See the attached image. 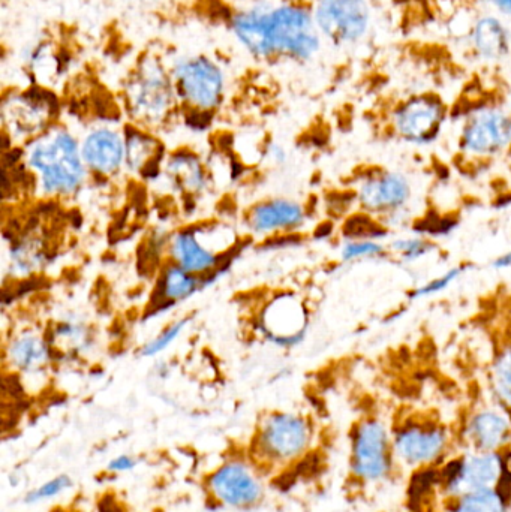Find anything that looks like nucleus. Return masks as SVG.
<instances>
[{
    "label": "nucleus",
    "mask_w": 511,
    "mask_h": 512,
    "mask_svg": "<svg viewBox=\"0 0 511 512\" xmlns=\"http://www.w3.org/2000/svg\"><path fill=\"white\" fill-rule=\"evenodd\" d=\"M21 162L32 177L36 194L47 200L77 197L90 176L81 156L80 138L62 125H53L24 144Z\"/></svg>",
    "instance_id": "nucleus-1"
},
{
    "label": "nucleus",
    "mask_w": 511,
    "mask_h": 512,
    "mask_svg": "<svg viewBox=\"0 0 511 512\" xmlns=\"http://www.w3.org/2000/svg\"><path fill=\"white\" fill-rule=\"evenodd\" d=\"M237 248L236 233L227 225H189L171 234L168 261L204 279L206 288L231 265L230 255Z\"/></svg>",
    "instance_id": "nucleus-2"
},
{
    "label": "nucleus",
    "mask_w": 511,
    "mask_h": 512,
    "mask_svg": "<svg viewBox=\"0 0 511 512\" xmlns=\"http://www.w3.org/2000/svg\"><path fill=\"white\" fill-rule=\"evenodd\" d=\"M177 104L171 71L158 57L141 60L125 86L126 110L134 125L153 131L171 119Z\"/></svg>",
    "instance_id": "nucleus-3"
},
{
    "label": "nucleus",
    "mask_w": 511,
    "mask_h": 512,
    "mask_svg": "<svg viewBox=\"0 0 511 512\" xmlns=\"http://www.w3.org/2000/svg\"><path fill=\"white\" fill-rule=\"evenodd\" d=\"M396 465L414 472L438 468L452 457L456 433L440 418L413 415L392 427Z\"/></svg>",
    "instance_id": "nucleus-4"
},
{
    "label": "nucleus",
    "mask_w": 511,
    "mask_h": 512,
    "mask_svg": "<svg viewBox=\"0 0 511 512\" xmlns=\"http://www.w3.org/2000/svg\"><path fill=\"white\" fill-rule=\"evenodd\" d=\"M353 195L359 212L378 219L390 230L410 213L414 185L402 171L372 167L357 177Z\"/></svg>",
    "instance_id": "nucleus-5"
},
{
    "label": "nucleus",
    "mask_w": 511,
    "mask_h": 512,
    "mask_svg": "<svg viewBox=\"0 0 511 512\" xmlns=\"http://www.w3.org/2000/svg\"><path fill=\"white\" fill-rule=\"evenodd\" d=\"M435 486L443 501L501 487L510 471L506 453L462 451L435 468Z\"/></svg>",
    "instance_id": "nucleus-6"
},
{
    "label": "nucleus",
    "mask_w": 511,
    "mask_h": 512,
    "mask_svg": "<svg viewBox=\"0 0 511 512\" xmlns=\"http://www.w3.org/2000/svg\"><path fill=\"white\" fill-rule=\"evenodd\" d=\"M458 150L471 161H494L511 149V111L497 102H480L461 119Z\"/></svg>",
    "instance_id": "nucleus-7"
},
{
    "label": "nucleus",
    "mask_w": 511,
    "mask_h": 512,
    "mask_svg": "<svg viewBox=\"0 0 511 512\" xmlns=\"http://www.w3.org/2000/svg\"><path fill=\"white\" fill-rule=\"evenodd\" d=\"M450 120V107L438 93H414L390 110V134L413 147L437 143Z\"/></svg>",
    "instance_id": "nucleus-8"
},
{
    "label": "nucleus",
    "mask_w": 511,
    "mask_h": 512,
    "mask_svg": "<svg viewBox=\"0 0 511 512\" xmlns=\"http://www.w3.org/2000/svg\"><path fill=\"white\" fill-rule=\"evenodd\" d=\"M392 427L380 417H365L351 433V474L363 486L384 483L396 469Z\"/></svg>",
    "instance_id": "nucleus-9"
},
{
    "label": "nucleus",
    "mask_w": 511,
    "mask_h": 512,
    "mask_svg": "<svg viewBox=\"0 0 511 512\" xmlns=\"http://www.w3.org/2000/svg\"><path fill=\"white\" fill-rule=\"evenodd\" d=\"M269 29L276 56L297 62L314 59L323 36L315 23L314 11L299 3H282L269 9Z\"/></svg>",
    "instance_id": "nucleus-10"
},
{
    "label": "nucleus",
    "mask_w": 511,
    "mask_h": 512,
    "mask_svg": "<svg viewBox=\"0 0 511 512\" xmlns=\"http://www.w3.org/2000/svg\"><path fill=\"white\" fill-rule=\"evenodd\" d=\"M177 98L194 113L212 114L224 102L225 75L209 57H182L171 68Z\"/></svg>",
    "instance_id": "nucleus-11"
},
{
    "label": "nucleus",
    "mask_w": 511,
    "mask_h": 512,
    "mask_svg": "<svg viewBox=\"0 0 511 512\" xmlns=\"http://www.w3.org/2000/svg\"><path fill=\"white\" fill-rule=\"evenodd\" d=\"M57 104L47 90L14 92L3 99V131L9 140L27 144L56 125Z\"/></svg>",
    "instance_id": "nucleus-12"
},
{
    "label": "nucleus",
    "mask_w": 511,
    "mask_h": 512,
    "mask_svg": "<svg viewBox=\"0 0 511 512\" xmlns=\"http://www.w3.org/2000/svg\"><path fill=\"white\" fill-rule=\"evenodd\" d=\"M314 18L321 36L336 47H354L371 32V0H317Z\"/></svg>",
    "instance_id": "nucleus-13"
},
{
    "label": "nucleus",
    "mask_w": 511,
    "mask_h": 512,
    "mask_svg": "<svg viewBox=\"0 0 511 512\" xmlns=\"http://www.w3.org/2000/svg\"><path fill=\"white\" fill-rule=\"evenodd\" d=\"M311 421L296 412H272L261 421L257 448L267 460L288 463L299 459L311 447Z\"/></svg>",
    "instance_id": "nucleus-14"
},
{
    "label": "nucleus",
    "mask_w": 511,
    "mask_h": 512,
    "mask_svg": "<svg viewBox=\"0 0 511 512\" xmlns=\"http://www.w3.org/2000/svg\"><path fill=\"white\" fill-rule=\"evenodd\" d=\"M309 325L311 315L299 295L279 292L261 310L257 330L266 342L291 349L305 342Z\"/></svg>",
    "instance_id": "nucleus-15"
},
{
    "label": "nucleus",
    "mask_w": 511,
    "mask_h": 512,
    "mask_svg": "<svg viewBox=\"0 0 511 512\" xmlns=\"http://www.w3.org/2000/svg\"><path fill=\"white\" fill-rule=\"evenodd\" d=\"M456 444L474 453H507L511 447V412L500 406H476L462 420Z\"/></svg>",
    "instance_id": "nucleus-16"
},
{
    "label": "nucleus",
    "mask_w": 511,
    "mask_h": 512,
    "mask_svg": "<svg viewBox=\"0 0 511 512\" xmlns=\"http://www.w3.org/2000/svg\"><path fill=\"white\" fill-rule=\"evenodd\" d=\"M53 346L47 330L35 325L14 328L3 345V363L21 378H42L53 364Z\"/></svg>",
    "instance_id": "nucleus-17"
},
{
    "label": "nucleus",
    "mask_w": 511,
    "mask_h": 512,
    "mask_svg": "<svg viewBox=\"0 0 511 512\" xmlns=\"http://www.w3.org/2000/svg\"><path fill=\"white\" fill-rule=\"evenodd\" d=\"M305 204L287 197L258 201L245 215V225L252 236L272 239L299 233L308 224Z\"/></svg>",
    "instance_id": "nucleus-18"
},
{
    "label": "nucleus",
    "mask_w": 511,
    "mask_h": 512,
    "mask_svg": "<svg viewBox=\"0 0 511 512\" xmlns=\"http://www.w3.org/2000/svg\"><path fill=\"white\" fill-rule=\"evenodd\" d=\"M80 149L90 176L108 180L126 171L125 131L110 125L95 126L81 138Z\"/></svg>",
    "instance_id": "nucleus-19"
},
{
    "label": "nucleus",
    "mask_w": 511,
    "mask_h": 512,
    "mask_svg": "<svg viewBox=\"0 0 511 512\" xmlns=\"http://www.w3.org/2000/svg\"><path fill=\"white\" fill-rule=\"evenodd\" d=\"M210 490L222 504L233 508H251L263 496L258 478L248 466L231 462L221 466L210 478Z\"/></svg>",
    "instance_id": "nucleus-20"
},
{
    "label": "nucleus",
    "mask_w": 511,
    "mask_h": 512,
    "mask_svg": "<svg viewBox=\"0 0 511 512\" xmlns=\"http://www.w3.org/2000/svg\"><path fill=\"white\" fill-rule=\"evenodd\" d=\"M168 185L185 198H200L210 186L203 159L191 150H176L165 156L162 174Z\"/></svg>",
    "instance_id": "nucleus-21"
},
{
    "label": "nucleus",
    "mask_w": 511,
    "mask_h": 512,
    "mask_svg": "<svg viewBox=\"0 0 511 512\" xmlns=\"http://www.w3.org/2000/svg\"><path fill=\"white\" fill-rule=\"evenodd\" d=\"M126 173L141 179H156L162 174L165 161L164 146L149 129L137 125L125 128Z\"/></svg>",
    "instance_id": "nucleus-22"
},
{
    "label": "nucleus",
    "mask_w": 511,
    "mask_h": 512,
    "mask_svg": "<svg viewBox=\"0 0 511 512\" xmlns=\"http://www.w3.org/2000/svg\"><path fill=\"white\" fill-rule=\"evenodd\" d=\"M203 289H206L203 277L168 261L156 280L155 301L152 307L156 315H161L177 304L185 303Z\"/></svg>",
    "instance_id": "nucleus-23"
},
{
    "label": "nucleus",
    "mask_w": 511,
    "mask_h": 512,
    "mask_svg": "<svg viewBox=\"0 0 511 512\" xmlns=\"http://www.w3.org/2000/svg\"><path fill=\"white\" fill-rule=\"evenodd\" d=\"M468 42L479 59L500 62L510 54L511 32L497 15H480L471 24Z\"/></svg>",
    "instance_id": "nucleus-24"
},
{
    "label": "nucleus",
    "mask_w": 511,
    "mask_h": 512,
    "mask_svg": "<svg viewBox=\"0 0 511 512\" xmlns=\"http://www.w3.org/2000/svg\"><path fill=\"white\" fill-rule=\"evenodd\" d=\"M231 29L237 41L257 59L276 56L269 29V9L251 8L231 18Z\"/></svg>",
    "instance_id": "nucleus-25"
},
{
    "label": "nucleus",
    "mask_w": 511,
    "mask_h": 512,
    "mask_svg": "<svg viewBox=\"0 0 511 512\" xmlns=\"http://www.w3.org/2000/svg\"><path fill=\"white\" fill-rule=\"evenodd\" d=\"M47 334L56 357L60 354L69 358L81 357L89 354L95 346L93 328L75 313H68L54 321L47 328Z\"/></svg>",
    "instance_id": "nucleus-26"
},
{
    "label": "nucleus",
    "mask_w": 511,
    "mask_h": 512,
    "mask_svg": "<svg viewBox=\"0 0 511 512\" xmlns=\"http://www.w3.org/2000/svg\"><path fill=\"white\" fill-rule=\"evenodd\" d=\"M486 390L494 405L511 412V337L501 340L486 370Z\"/></svg>",
    "instance_id": "nucleus-27"
},
{
    "label": "nucleus",
    "mask_w": 511,
    "mask_h": 512,
    "mask_svg": "<svg viewBox=\"0 0 511 512\" xmlns=\"http://www.w3.org/2000/svg\"><path fill=\"white\" fill-rule=\"evenodd\" d=\"M444 502V512H509V493L501 487L479 490Z\"/></svg>",
    "instance_id": "nucleus-28"
},
{
    "label": "nucleus",
    "mask_w": 511,
    "mask_h": 512,
    "mask_svg": "<svg viewBox=\"0 0 511 512\" xmlns=\"http://www.w3.org/2000/svg\"><path fill=\"white\" fill-rule=\"evenodd\" d=\"M9 261H11V265H9L11 270L20 276H29V274L41 270L47 264L44 243L39 239H32V237L17 240L9 249Z\"/></svg>",
    "instance_id": "nucleus-29"
},
{
    "label": "nucleus",
    "mask_w": 511,
    "mask_h": 512,
    "mask_svg": "<svg viewBox=\"0 0 511 512\" xmlns=\"http://www.w3.org/2000/svg\"><path fill=\"white\" fill-rule=\"evenodd\" d=\"M387 245H389L390 256L404 264H416L437 251L434 240L417 233L413 236L396 237L387 242Z\"/></svg>",
    "instance_id": "nucleus-30"
},
{
    "label": "nucleus",
    "mask_w": 511,
    "mask_h": 512,
    "mask_svg": "<svg viewBox=\"0 0 511 512\" xmlns=\"http://www.w3.org/2000/svg\"><path fill=\"white\" fill-rule=\"evenodd\" d=\"M389 231L383 222L357 210L356 213L345 219L342 237L344 240H383L386 242Z\"/></svg>",
    "instance_id": "nucleus-31"
},
{
    "label": "nucleus",
    "mask_w": 511,
    "mask_h": 512,
    "mask_svg": "<svg viewBox=\"0 0 511 512\" xmlns=\"http://www.w3.org/2000/svg\"><path fill=\"white\" fill-rule=\"evenodd\" d=\"M339 258L344 264L380 261L390 258L389 245L383 240H344L339 249Z\"/></svg>",
    "instance_id": "nucleus-32"
},
{
    "label": "nucleus",
    "mask_w": 511,
    "mask_h": 512,
    "mask_svg": "<svg viewBox=\"0 0 511 512\" xmlns=\"http://www.w3.org/2000/svg\"><path fill=\"white\" fill-rule=\"evenodd\" d=\"M470 264H456L450 267L449 270L441 273L440 276L431 277L426 282L420 283V285L414 286L413 289L408 291V300L420 301L426 300V298L435 297V295L443 294L444 291L455 285L461 277L465 276L468 270H470Z\"/></svg>",
    "instance_id": "nucleus-33"
},
{
    "label": "nucleus",
    "mask_w": 511,
    "mask_h": 512,
    "mask_svg": "<svg viewBox=\"0 0 511 512\" xmlns=\"http://www.w3.org/2000/svg\"><path fill=\"white\" fill-rule=\"evenodd\" d=\"M191 318L183 316V318L174 319L170 324L165 325L161 331L152 339L147 340L140 348V355L143 358H155L158 355L164 354L167 349H170L174 343L177 342L179 337L188 330Z\"/></svg>",
    "instance_id": "nucleus-34"
},
{
    "label": "nucleus",
    "mask_w": 511,
    "mask_h": 512,
    "mask_svg": "<svg viewBox=\"0 0 511 512\" xmlns=\"http://www.w3.org/2000/svg\"><path fill=\"white\" fill-rule=\"evenodd\" d=\"M26 65L36 77H53L60 72V57L48 42H36L26 54Z\"/></svg>",
    "instance_id": "nucleus-35"
},
{
    "label": "nucleus",
    "mask_w": 511,
    "mask_h": 512,
    "mask_svg": "<svg viewBox=\"0 0 511 512\" xmlns=\"http://www.w3.org/2000/svg\"><path fill=\"white\" fill-rule=\"evenodd\" d=\"M71 486V478L66 477V475H59V477L42 484L38 489L32 490V492L26 496L27 504H36V502L56 498V496L65 493Z\"/></svg>",
    "instance_id": "nucleus-36"
},
{
    "label": "nucleus",
    "mask_w": 511,
    "mask_h": 512,
    "mask_svg": "<svg viewBox=\"0 0 511 512\" xmlns=\"http://www.w3.org/2000/svg\"><path fill=\"white\" fill-rule=\"evenodd\" d=\"M137 462L135 459L129 456H119L116 459L111 460L110 465H108V471L116 472V474H122V472L131 471V469L135 468Z\"/></svg>",
    "instance_id": "nucleus-37"
},
{
    "label": "nucleus",
    "mask_w": 511,
    "mask_h": 512,
    "mask_svg": "<svg viewBox=\"0 0 511 512\" xmlns=\"http://www.w3.org/2000/svg\"><path fill=\"white\" fill-rule=\"evenodd\" d=\"M266 155L267 158L276 165L285 164L288 158L287 150L278 143H270L269 146H267Z\"/></svg>",
    "instance_id": "nucleus-38"
},
{
    "label": "nucleus",
    "mask_w": 511,
    "mask_h": 512,
    "mask_svg": "<svg viewBox=\"0 0 511 512\" xmlns=\"http://www.w3.org/2000/svg\"><path fill=\"white\" fill-rule=\"evenodd\" d=\"M492 268L498 271L511 270V249L495 256L494 261H492Z\"/></svg>",
    "instance_id": "nucleus-39"
},
{
    "label": "nucleus",
    "mask_w": 511,
    "mask_h": 512,
    "mask_svg": "<svg viewBox=\"0 0 511 512\" xmlns=\"http://www.w3.org/2000/svg\"><path fill=\"white\" fill-rule=\"evenodd\" d=\"M488 2L498 14L511 18V0H488Z\"/></svg>",
    "instance_id": "nucleus-40"
},
{
    "label": "nucleus",
    "mask_w": 511,
    "mask_h": 512,
    "mask_svg": "<svg viewBox=\"0 0 511 512\" xmlns=\"http://www.w3.org/2000/svg\"><path fill=\"white\" fill-rule=\"evenodd\" d=\"M143 2L155 3V2H159V0H143Z\"/></svg>",
    "instance_id": "nucleus-41"
}]
</instances>
